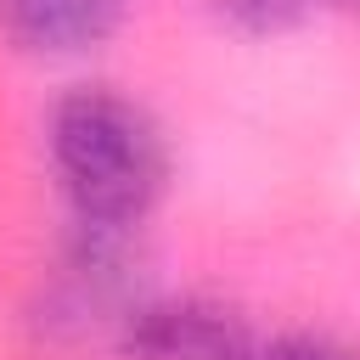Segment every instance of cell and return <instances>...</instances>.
<instances>
[{"label": "cell", "instance_id": "obj_1", "mask_svg": "<svg viewBox=\"0 0 360 360\" xmlns=\"http://www.w3.org/2000/svg\"><path fill=\"white\" fill-rule=\"evenodd\" d=\"M51 169L79 225L135 231L169 180V146L152 112L107 84L68 90L51 107Z\"/></svg>", "mask_w": 360, "mask_h": 360}, {"label": "cell", "instance_id": "obj_2", "mask_svg": "<svg viewBox=\"0 0 360 360\" xmlns=\"http://www.w3.org/2000/svg\"><path fill=\"white\" fill-rule=\"evenodd\" d=\"M129 360H259L242 315L219 298H141L118 332Z\"/></svg>", "mask_w": 360, "mask_h": 360}, {"label": "cell", "instance_id": "obj_3", "mask_svg": "<svg viewBox=\"0 0 360 360\" xmlns=\"http://www.w3.org/2000/svg\"><path fill=\"white\" fill-rule=\"evenodd\" d=\"M129 0H0V34L28 56H73L124 22Z\"/></svg>", "mask_w": 360, "mask_h": 360}, {"label": "cell", "instance_id": "obj_4", "mask_svg": "<svg viewBox=\"0 0 360 360\" xmlns=\"http://www.w3.org/2000/svg\"><path fill=\"white\" fill-rule=\"evenodd\" d=\"M214 11L242 34H281L309 11V0H214Z\"/></svg>", "mask_w": 360, "mask_h": 360}, {"label": "cell", "instance_id": "obj_5", "mask_svg": "<svg viewBox=\"0 0 360 360\" xmlns=\"http://www.w3.org/2000/svg\"><path fill=\"white\" fill-rule=\"evenodd\" d=\"M259 360H354L349 349H338L332 338H315V332H287L276 343L259 349Z\"/></svg>", "mask_w": 360, "mask_h": 360}, {"label": "cell", "instance_id": "obj_6", "mask_svg": "<svg viewBox=\"0 0 360 360\" xmlns=\"http://www.w3.org/2000/svg\"><path fill=\"white\" fill-rule=\"evenodd\" d=\"M326 6H338L343 17H360V0H326Z\"/></svg>", "mask_w": 360, "mask_h": 360}]
</instances>
